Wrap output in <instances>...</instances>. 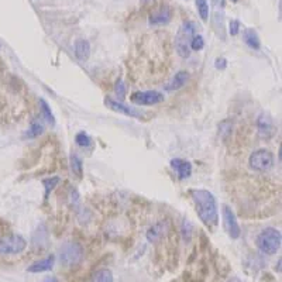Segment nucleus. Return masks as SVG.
Segmentation results:
<instances>
[{
	"label": "nucleus",
	"mask_w": 282,
	"mask_h": 282,
	"mask_svg": "<svg viewBox=\"0 0 282 282\" xmlns=\"http://www.w3.org/2000/svg\"><path fill=\"white\" fill-rule=\"evenodd\" d=\"M229 282H242L240 280H237V278H233L232 281H229Z\"/></svg>",
	"instance_id": "c85d7f7f"
},
{
	"label": "nucleus",
	"mask_w": 282,
	"mask_h": 282,
	"mask_svg": "<svg viewBox=\"0 0 282 282\" xmlns=\"http://www.w3.org/2000/svg\"><path fill=\"white\" fill-rule=\"evenodd\" d=\"M223 223H224V227H226L227 234L232 237L233 240H237L240 237V234H242V230H240V226H239V222H237V217H236L234 212L227 205L223 206Z\"/></svg>",
	"instance_id": "6e6552de"
},
{
	"label": "nucleus",
	"mask_w": 282,
	"mask_h": 282,
	"mask_svg": "<svg viewBox=\"0 0 282 282\" xmlns=\"http://www.w3.org/2000/svg\"><path fill=\"white\" fill-rule=\"evenodd\" d=\"M281 243V232L278 229H274V227L264 229L257 236V247H258V250L264 252V254H268V255H272V254L280 251Z\"/></svg>",
	"instance_id": "7ed1b4c3"
},
{
	"label": "nucleus",
	"mask_w": 282,
	"mask_h": 282,
	"mask_svg": "<svg viewBox=\"0 0 282 282\" xmlns=\"http://www.w3.org/2000/svg\"><path fill=\"white\" fill-rule=\"evenodd\" d=\"M196 7H198L202 20L208 21V19H209V3H208V0H196Z\"/></svg>",
	"instance_id": "aec40b11"
},
{
	"label": "nucleus",
	"mask_w": 282,
	"mask_h": 282,
	"mask_svg": "<svg viewBox=\"0 0 282 282\" xmlns=\"http://www.w3.org/2000/svg\"><path fill=\"white\" fill-rule=\"evenodd\" d=\"M27 242L19 234H9L0 237V255H13L20 254L26 250Z\"/></svg>",
	"instance_id": "20e7f679"
},
{
	"label": "nucleus",
	"mask_w": 282,
	"mask_h": 282,
	"mask_svg": "<svg viewBox=\"0 0 282 282\" xmlns=\"http://www.w3.org/2000/svg\"><path fill=\"white\" fill-rule=\"evenodd\" d=\"M243 38L244 42L251 48V50H260L261 47V42H260V37L257 34V31L254 29H246L243 33Z\"/></svg>",
	"instance_id": "dca6fc26"
},
{
	"label": "nucleus",
	"mask_w": 282,
	"mask_h": 282,
	"mask_svg": "<svg viewBox=\"0 0 282 282\" xmlns=\"http://www.w3.org/2000/svg\"><path fill=\"white\" fill-rule=\"evenodd\" d=\"M42 131H44V126L41 123H38V121H34L29 127V130L26 131V137L27 139H35V137H38V136L42 134Z\"/></svg>",
	"instance_id": "6ab92c4d"
},
{
	"label": "nucleus",
	"mask_w": 282,
	"mask_h": 282,
	"mask_svg": "<svg viewBox=\"0 0 282 282\" xmlns=\"http://www.w3.org/2000/svg\"><path fill=\"white\" fill-rule=\"evenodd\" d=\"M83 257V248L78 243H65L60 250V260L67 267H73L79 264Z\"/></svg>",
	"instance_id": "39448f33"
},
{
	"label": "nucleus",
	"mask_w": 282,
	"mask_h": 282,
	"mask_svg": "<svg viewBox=\"0 0 282 282\" xmlns=\"http://www.w3.org/2000/svg\"><path fill=\"white\" fill-rule=\"evenodd\" d=\"M75 141H76V144L79 145V147H89L92 144V139L85 133V131H81V133H78L76 134V137H75Z\"/></svg>",
	"instance_id": "5701e85b"
},
{
	"label": "nucleus",
	"mask_w": 282,
	"mask_h": 282,
	"mask_svg": "<svg viewBox=\"0 0 282 282\" xmlns=\"http://www.w3.org/2000/svg\"><path fill=\"white\" fill-rule=\"evenodd\" d=\"M171 167L181 179H188L192 175V164L189 161H186V160L174 158L171 161Z\"/></svg>",
	"instance_id": "9b49d317"
},
{
	"label": "nucleus",
	"mask_w": 282,
	"mask_h": 282,
	"mask_svg": "<svg viewBox=\"0 0 282 282\" xmlns=\"http://www.w3.org/2000/svg\"><path fill=\"white\" fill-rule=\"evenodd\" d=\"M213 1V9H214V21H219L223 24V20L219 17V13L220 16H224V7H226V0H212Z\"/></svg>",
	"instance_id": "4be33fe9"
},
{
	"label": "nucleus",
	"mask_w": 282,
	"mask_h": 282,
	"mask_svg": "<svg viewBox=\"0 0 282 282\" xmlns=\"http://www.w3.org/2000/svg\"><path fill=\"white\" fill-rule=\"evenodd\" d=\"M75 55L82 62L89 58L91 55V44L88 40H76L75 42Z\"/></svg>",
	"instance_id": "2eb2a0df"
},
{
	"label": "nucleus",
	"mask_w": 282,
	"mask_h": 282,
	"mask_svg": "<svg viewBox=\"0 0 282 282\" xmlns=\"http://www.w3.org/2000/svg\"><path fill=\"white\" fill-rule=\"evenodd\" d=\"M196 35V24L193 21H185L175 37V50L181 58L191 55V41Z\"/></svg>",
	"instance_id": "f03ea898"
},
{
	"label": "nucleus",
	"mask_w": 282,
	"mask_h": 282,
	"mask_svg": "<svg viewBox=\"0 0 282 282\" xmlns=\"http://www.w3.org/2000/svg\"><path fill=\"white\" fill-rule=\"evenodd\" d=\"M105 105H106L110 110L121 113V114H124V116H127V117H131V119H142V117H144V114H142L141 111L137 110V109L130 107V106H126V105L121 103V102L113 101L110 98H106V99H105Z\"/></svg>",
	"instance_id": "9d476101"
},
{
	"label": "nucleus",
	"mask_w": 282,
	"mask_h": 282,
	"mask_svg": "<svg viewBox=\"0 0 282 282\" xmlns=\"http://www.w3.org/2000/svg\"><path fill=\"white\" fill-rule=\"evenodd\" d=\"M44 282H55L54 280H48V281H44Z\"/></svg>",
	"instance_id": "7c9ffc66"
},
{
	"label": "nucleus",
	"mask_w": 282,
	"mask_h": 282,
	"mask_svg": "<svg viewBox=\"0 0 282 282\" xmlns=\"http://www.w3.org/2000/svg\"><path fill=\"white\" fill-rule=\"evenodd\" d=\"M130 99L137 106H154L164 102V95L158 91L136 92L131 95Z\"/></svg>",
	"instance_id": "0eeeda50"
},
{
	"label": "nucleus",
	"mask_w": 282,
	"mask_h": 282,
	"mask_svg": "<svg viewBox=\"0 0 282 282\" xmlns=\"http://www.w3.org/2000/svg\"><path fill=\"white\" fill-rule=\"evenodd\" d=\"M191 198L195 203L196 213L203 224L208 226L209 229L217 226L219 212H217V203L213 193L206 189H192Z\"/></svg>",
	"instance_id": "f257e3e1"
},
{
	"label": "nucleus",
	"mask_w": 282,
	"mask_h": 282,
	"mask_svg": "<svg viewBox=\"0 0 282 282\" xmlns=\"http://www.w3.org/2000/svg\"><path fill=\"white\" fill-rule=\"evenodd\" d=\"M226 65H227V64H226V60H224V58H217V60H216V68H217V70H224Z\"/></svg>",
	"instance_id": "cd10ccee"
},
{
	"label": "nucleus",
	"mask_w": 282,
	"mask_h": 282,
	"mask_svg": "<svg viewBox=\"0 0 282 282\" xmlns=\"http://www.w3.org/2000/svg\"><path fill=\"white\" fill-rule=\"evenodd\" d=\"M232 1H237V0H232Z\"/></svg>",
	"instance_id": "2f4dec72"
},
{
	"label": "nucleus",
	"mask_w": 282,
	"mask_h": 282,
	"mask_svg": "<svg viewBox=\"0 0 282 282\" xmlns=\"http://www.w3.org/2000/svg\"><path fill=\"white\" fill-rule=\"evenodd\" d=\"M89 282H113V274H111L110 270L103 268V270L95 272Z\"/></svg>",
	"instance_id": "f3484780"
},
{
	"label": "nucleus",
	"mask_w": 282,
	"mask_h": 282,
	"mask_svg": "<svg viewBox=\"0 0 282 282\" xmlns=\"http://www.w3.org/2000/svg\"><path fill=\"white\" fill-rule=\"evenodd\" d=\"M250 167L257 172H267L275 164V157L270 150H257L250 155Z\"/></svg>",
	"instance_id": "423d86ee"
},
{
	"label": "nucleus",
	"mask_w": 282,
	"mask_h": 282,
	"mask_svg": "<svg viewBox=\"0 0 282 282\" xmlns=\"http://www.w3.org/2000/svg\"><path fill=\"white\" fill-rule=\"evenodd\" d=\"M60 183V178L58 176H52V178H48V179H44L42 181V185L45 188V196L50 195V192Z\"/></svg>",
	"instance_id": "b1692460"
},
{
	"label": "nucleus",
	"mask_w": 282,
	"mask_h": 282,
	"mask_svg": "<svg viewBox=\"0 0 282 282\" xmlns=\"http://www.w3.org/2000/svg\"><path fill=\"white\" fill-rule=\"evenodd\" d=\"M40 105H41V111H42L44 119L48 121L51 126H54V124H55V119H54V114H52V111H51V107L48 106V103L44 101V99H41Z\"/></svg>",
	"instance_id": "412c9836"
},
{
	"label": "nucleus",
	"mask_w": 282,
	"mask_h": 282,
	"mask_svg": "<svg viewBox=\"0 0 282 282\" xmlns=\"http://www.w3.org/2000/svg\"><path fill=\"white\" fill-rule=\"evenodd\" d=\"M126 91H127V88H126V85H124V82L119 79V81L116 82V86H114L116 95H117L119 98H124V96H126Z\"/></svg>",
	"instance_id": "a878e982"
},
{
	"label": "nucleus",
	"mask_w": 282,
	"mask_h": 282,
	"mask_svg": "<svg viewBox=\"0 0 282 282\" xmlns=\"http://www.w3.org/2000/svg\"><path fill=\"white\" fill-rule=\"evenodd\" d=\"M257 130H258V136L261 137L262 140H270L271 137L275 136L277 129H275L274 120H272L270 114L262 113L261 116L258 117V120H257Z\"/></svg>",
	"instance_id": "1a4fd4ad"
},
{
	"label": "nucleus",
	"mask_w": 282,
	"mask_h": 282,
	"mask_svg": "<svg viewBox=\"0 0 282 282\" xmlns=\"http://www.w3.org/2000/svg\"><path fill=\"white\" fill-rule=\"evenodd\" d=\"M171 20V10L168 6H161L150 16V24L152 26H162Z\"/></svg>",
	"instance_id": "f8f14e48"
},
{
	"label": "nucleus",
	"mask_w": 282,
	"mask_h": 282,
	"mask_svg": "<svg viewBox=\"0 0 282 282\" xmlns=\"http://www.w3.org/2000/svg\"><path fill=\"white\" fill-rule=\"evenodd\" d=\"M54 262H55V257H54V255H50V257H47V258H44V260H41V261L34 262L33 265H30V267L27 268V271L33 272V274H40V272L50 271V270H52V267H54Z\"/></svg>",
	"instance_id": "ddd939ff"
},
{
	"label": "nucleus",
	"mask_w": 282,
	"mask_h": 282,
	"mask_svg": "<svg viewBox=\"0 0 282 282\" xmlns=\"http://www.w3.org/2000/svg\"><path fill=\"white\" fill-rule=\"evenodd\" d=\"M229 27H230V29H229V33H230L232 35H237L239 31H240V21L232 20L230 21V26H229Z\"/></svg>",
	"instance_id": "bb28decb"
},
{
	"label": "nucleus",
	"mask_w": 282,
	"mask_h": 282,
	"mask_svg": "<svg viewBox=\"0 0 282 282\" xmlns=\"http://www.w3.org/2000/svg\"><path fill=\"white\" fill-rule=\"evenodd\" d=\"M70 168H72V172L78 178H82V175H83V164H82L81 157L78 154H72L70 155Z\"/></svg>",
	"instance_id": "a211bd4d"
},
{
	"label": "nucleus",
	"mask_w": 282,
	"mask_h": 282,
	"mask_svg": "<svg viewBox=\"0 0 282 282\" xmlns=\"http://www.w3.org/2000/svg\"><path fill=\"white\" fill-rule=\"evenodd\" d=\"M141 1H142V3H151L152 0H141Z\"/></svg>",
	"instance_id": "c756f323"
},
{
	"label": "nucleus",
	"mask_w": 282,
	"mask_h": 282,
	"mask_svg": "<svg viewBox=\"0 0 282 282\" xmlns=\"http://www.w3.org/2000/svg\"><path fill=\"white\" fill-rule=\"evenodd\" d=\"M205 47V40L202 35H193V38L191 41V50L193 51H201Z\"/></svg>",
	"instance_id": "393cba45"
},
{
	"label": "nucleus",
	"mask_w": 282,
	"mask_h": 282,
	"mask_svg": "<svg viewBox=\"0 0 282 282\" xmlns=\"http://www.w3.org/2000/svg\"><path fill=\"white\" fill-rule=\"evenodd\" d=\"M189 79V73L186 70H179L178 73H175V76L172 78L171 82L167 85L168 91H178L185 86V83Z\"/></svg>",
	"instance_id": "4468645a"
}]
</instances>
